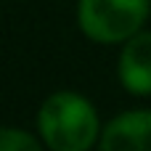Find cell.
<instances>
[{
	"instance_id": "cell-4",
	"label": "cell",
	"mask_w": 151,
	"mask_h": 151,
	"mask_svg": "<svg viewBox=\"0 0 151 151\" xmlns=\"http://www.w3.org/2000/svg\"><path fill=\"white\" fill-rule=\"evenodd\" d=\"M119 85L133 96H151V32H138L122 42L117 58Z\"/></svg>"
},
{
	"instance_id": "cell-2",
	"label": "cell",
	"mask_w": 151,
	"mask_h": 151,
	"mask_svg": "<svg viewBox=\"0 0 151 151\" xmlns=\"http://www.w3.org/2000/svg\"><path fill=\"white\" fill-rule=\"evenodd\" d=\"M151 0H77V27L85 37L117 45L141 32Z\"/></svg>"
},
{
	"instance_id": "cell-3",
	"label": "cell",
	"mask_w": 151,
	"mask_h": 151,
	"mask_svg": "<svg viewBox=\"0 0 151 151\" xmlns=\"http://www.w3.org/2000/svg\"><path fill=\"white\" fill-rule=\"evenodd\" d=\"M98 151H151V109H133L109 119Z\"/></svg>"
},
{
	"instance_id": "cell-5",
	"label": "cell",
	"mask_w": 151,
	"mask_h": 151,
	"mask_svg": "<svg viewBox=\"0 0 151 151\" xmlns=\"http://www.w3.org/2000/svg\"><path fill=\"white\" fill-rule=\"evenodd\" d=\"M42 138L21 130V127H3L0 133V151H42Z\"/></svg>"
},
{
	"instance_id": "cell-1",
	"label": "cell",
	"mask_w": 151,
	"mask_h": 151,
	"mask_svg": "<svg viewBox=\"0 0 151 151\" xmlns=\"http://www.w3.org/2000/svg\"><path fill=\"white\" fill-rule=\"evenodd\" d=\"M101 130L96 106L74 90L50 93L37 109V135L50 151H90Z\"/></svg>"
}]
</instances>
